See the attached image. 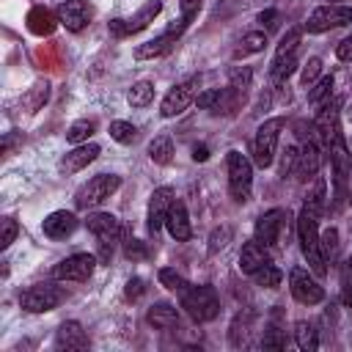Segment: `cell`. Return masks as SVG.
I'll use <instances>...</instances> for the list:
<instances>
[{
    "label": "cell",
    "mask_w": 352,
    "mask_h": 352,
    "mask_svg": "<svg viewBox=\"0 0 352 352\" xmlns=\"http://www.w3.org/2000/svg\"><path fill=\"white\" fill-rule=\"evenodd\" d=\"M148 157H151L154 165H168L173 160V140H170V135H157L148 143Z\"/></svg>",
    "instance_id": "d4e9b609"
},
{
    "label": "cell",
    "mask_w": 352,
    "mask_h": 352,
    "mask_svg": "<svg viewBox=\"0 0 352 352\" xmlns=\"http://www.w3.org/2000/svg\"><path fill=\"white\" fill-rule=\"evenodd\" d=\"M47 96H50V82H47V80H44V82H36V85H33V91H30V96L25 99L28 113H36V110L47 102Z\"/></svg>",
    "instance_id": "74e56055"
},
{
    "label": "cell",
    "mask_w": 352,
    "mask_h": 352,
    "mask_svg": "<svg viewBox=\"0 0 352 352\" xmlns=\"http://www.w3.org/2000/svg\"><path fill=\"white\" fill-rule=\"evenodd\" d=\"M85 226H88V231L96 239L99 261L107 264L110 256H113V250H116V245H118V239H121V223H118V217L110 214V212H94V214H88Z\"/></svg>",
    "instance_id": "7a4b0ae2"
},
{
    "label": "cell",
    "mask_w": 352,
    "mask_h": 352,
    "mask_svg": "<svg viewBox=\"0 0 352 352\" xmlns=\"http://www.w3.org/2000/svg\"><path fill=\"white\" fill-rule=\"evenodd\" d=\"M261 346H264V349H283V346H286V336H283V330H278V327L264 330V336H261Z\"/></svg>",
    "instance_id": "7bdbcfd3"
},
{
    "label": "cell",
    "mask_w": 352,
    "mask_h": 352,
    "mask_svg": "<svg viewBox=\"0 0 352 352\" xmlns=\"http://www.w3.org/2000/svg\"><path fill=\"white\" fill-rule=\"evenodd\" d=\"M121 187V179L116 173H99L94 179H88L77 192H74V206L77 209H94L102 201H107L116 190Z\"/></svg>",
    "instance_id": "277c9868"
},
{
    "label": "cell",
    "mask_w": 352,
    "mask_h": 352,
    "mask_svg": "<svg viewBox=\"0 0 352 352\" xmlns=\"http://www.w3.org/2000/svg\"><path fill=\"white\" fill-rule=\"evenodd\" d=\"M302 206H308V209H314L316 214H322V209H324V179H314V187H311V192L305 195V204Z\"/></svg>",
    "instance_id": "8d00e7d4"
},
{
    "label": "cell",
    "mask_w": 352,
    "mask_h": 352,
    "mask_svg": "<svg viewBox=\"0 0 352 352\" xmlns=\"http://www.w3.org/2000/svg\"><path fill=\"white\" fill-rule=\"evenodd\" d=\"M330 94H333V74L314 82V88L308 91V102L311 104H324V99H330Z\"/></svg>",
    "instance_id": "d590c367"
},
{
    "label": "cell",
    "mask_w": 352,
    "mask_h": 352,
    "mask_svg": "<svg viewBox=\"0 0 352 352\" xmlns=\"http://www.w3.org/2000/svg\"><path fill=\"white\" fill-rule=\"evenodd\" d=\"M270 261V253H267V245H261L258 239H250L242 245L239 250V270L245 275H253L258 267H264Z\"/></svg>",
    "instance_id": "7402d4cb"
},
{
    "label": "cell",
    "mask_w": 352,
    "mask_h": 352,
    "mask_svg": "<svg viewBox=\"0 0 352 352\" xmlns=\"http://www.w3.org/2000/svg\"><path fill=\"white\" fill-rule=\"evenodd\" d=\"M253 280H256V286H264V289H278L280 286V280H283V272L272 264V261H267L264 267H258L253 275H250Z\"/></svg>",
    "instance_id": "f1b7e54d"
},
{
    "label": "cell",
    "mask_w": 352,
    "mask_h": 352,
    "mask_svg": "<svg viewBox=\"0 0 352 352\" xmlns=\"http://www.w3.org/2000/svg\"><path fill=\"white\" fill-rule=\"evenodd\" d=\"M204 0H179V8H182V19L184 22H192V16L201 11Z\"/></svg>",
    "instance_id": "681fc988"
},
{
    "label": "cell",
    "mask_w": 352,
    "mask_h": 352,
    "mask_svg": "<svg viewBox=\"0 0 352 352\" xmlns=\"http://www.w3.org/2000/svg\"><path fill=\"white\" fill-rule=\"evenodd\" d=\"M157 278H160V283H162L165 289H170V292H176V294H184V292L192 286L184 275H179V272L170 270V267H162V270L157 272Z\"/></svg>",
    "instance_id": "4dcf8cb0"
},
{
    "label": "cell",
    "mask_w": 352,
    "mask_h": 352,
    "mask_svg": "<svg viewBox=\"0 0 352 352\" xmlns=\"http://www.w3.org/2000/svg\"><path fill=\"white\" fill-rule=\"evenodd\" d=\"M173 190L170 187H157L154 192H151V198H148V231L157 236L160 234V228L165 226V214H168V209H170V204H173Z\"/></svg>",
    "instance_id": "e0dca14e"
},
{
    "label": "cell",
    "mask_w": 352,
    "mask_h": 352,
    "mask_svg": "<svg viewBox=\"0 0 352 352\" xmlns=\"http://www.w3.org/2000/svg\"><path fill=\"white\" fill-rule=\"evenodd\" d=\"M322 143H316V138H308L305 140V146L300 148V154H297V165H294V176L300 179V182H311V179H316V173H319V165H322Z\"/></svg>",
    "instance_id": "5bb4252c"
},
{
    "label": "cell",
    "mask_w": 352,
    "mask_h": 352,
    "mask_svg": "<svg viewBox=\"0 0 352 352\" xmlns=\"http://www.w3.org/2000/svg\"><path fill=\"white\" fill-rule=\"evenodd\" d=\"M91 6L85 3V0H63L60 6H58V22L66 28V30H72V33H77V30H82L88 22H91Z\"/></svg>",
    "instance_id": "9a60e30c"
},
{
    "label": "cell",
    "mask_w": 352,
    "mask_h": 352,
    "mask_svg": "<svg viewBox=\"0 0 352 352\" xmlns=\"http://www.w3.org/2000/svg\"><path fill=\"white\" fill-rule=\"evenodd\" d=\"M319 72H322V60L319 58H308L305 66H302V74H300L302 85H314V80L319 77Z\"/></svg>",
    "instance_id": "bcb514c9"
},
{
    "label": "cell",
    "mask_w": 352,
    "mask_h": 352,
    "mask_svg": "<svg viewBox=\"0 0 352 352\" xmlns=\"http://www.w3.org/2000/svg\"><path fill=\"white\" fill-rule=\"evenodd\" d=\"M63 297H66V292L55 283H33L30 289H25L19 294V305L28 314H47V311L58 308L63 302Z\"/></svg>",
    "instance_id": "5b68a950"
},
{
    "label": "cell",
    "mask_w": 352,
    "mask_h": 352,
    "mask_svg": "<svg viewBox=\"0 0 352 352\" xmlns=\"http://www.w3.org/2000/svg\"><path fill=\"white\" fill-rule=\"evenodd\" d=\"M176 38H179V33L165 30L162 36H157V38H151V41L138 44V47H135V58H138V60H151V58H160V55H165V52H170V50H173Z\"/></svg>",
    "instance_id": "603a6c76"
},
{
    "label": "cell",
    "mask_w": 352,
    "mask_h": 352,
    "mask_svg": "<svg viewBox=\"0 0 352 352\" xmlns=\"http://www.w3.org/2000/svg\"><path fill=\"white\" fill-rule=\"evenodd\" d=\"M151 99H154V85H151L148 80H138V82H132V88L126 91V102H129L132 107H146V104H151Z\"/></svg>",
    "instance_id": "83f0119b"
},
{
    "label": "cell",
    "mask_w": 352,
    "mask_h": 352,
    "mask_svg": "<svg viewBox=\"0 0 352 352\" xmlns=\"http://www.w3.org/2000/svg\"><path fill=\"white\" fill-rule=\"evenodd\" d=\"M228 77H231V85H234L236 91H242V94H245V91L250 88V77H253V74H250V69H248V66H234Z\"/></svg>",
    "instance_id": "60d3db41"
},
{
    "label": "cell",
    "mask_w": 352,
    "mask_h": 352,
    "mask_svg": "<svg viewBox=\"0 0 352 352\" xmlns=\"http://www.w3.org/2000/svg\"><path fill=\"white\" fill-rule=\"evenodd\" d=\"M143 292H146V280H143V278H129V280H126V289H124L126 300H138Z\"/></svg>",
    "instance_id": "f907efd6"
},
{
    "label": "cell",
    "mask_w": 352,
    "mask_h": 352,
    "mask_svg": "<svg viewBox=\"0 0 352 352\" xmlns=\"http://www.w3.org/2000/svg\"><path fill=\"white\" fill-rule=\"evenodd\" d=\"M41 228H44V234H47L50 239H66L69 234H74V228H77V217H74V212L55 209V212H50V214L44 217Z\"/></svg>",
    "instance_id": "d6986e66"
},
{
    "label": "cell",
    "mask_w": 352,
    "mask_h": 352,
    "mask_svg": "<svg viewBox=\"0 0 352 352\" xmlns=\"http://www.w3.org/2000/svg\"><path fill=\"white\" fill-rule=\"evenodd\" d=\"M52 28H55V19H52V14L50 11H44V8H36L33 14H30V30L33 33H52Z\"/></svg>",
    "instance_id": "836d02e7"
},
{
    "label": "cell",
    "mask_w": 352,
    "mask_h": 352,
    "mask_svg": "<svg viewBox=\"0 0 352 352\" xmlns=\"http://www.w3.org/2000/svg\"><path fill=\"white\" fill-rule=\"evenodd\" d=\"M16 236V220L14 217H3V236H0V248L6 250Z\"/></svg>",
    "instance_id": "c3c4849f"
},
{
    "label": "cell",
    "mask_w": 352,
    "mask_h": 352,
    "mask_svg": "<svg viewBox=\"0 0 352 352\" xmlns=\"http://www.w3.org/2000/svg\"><path fill=\"white\" fill-rule=\"evenodd\" d=\"M283 129V118H267L258 129H256V140H253V162L258 168H270L278 151V138Z\"/></svg>",
    "instance_id": "52a82bcc"
},
{
    "label": "cell",
    "mask_w": 352,
    "mask_h": 352,
    "mask_svg": "<svg viewBox=\"0 0 352 352\" xmlns=\"http://www.w3.org/2000/svg\"><path fill=\"white\" fill-rule=\"evenodd\" d=\"M352 22V8L349 6H319L316 11H311V16L305 19V30L308 33H324L333 28H344Z\"/></svg>",
    "instance_id": "9c48e42d"
},
{
    "label": "cell",
    "mask_w": 352,
    "mask_h": 352,
    "mask_svg": "<svg viewBox=\"0 0 352 352\" xmlns=\"http://www.w3.org/2000/svg\"><path fill=\"white\" fill-rule=\"evenodd\" d=\"M55 346L58 349H88V336H85L82 324L74 319L63 322L55 333Z\"/></svg>",
    "instance_id": "44dd1931"
},
{
    "label": "cell",
    "mask_w": 352,
    "mask_h": 352,
    "mask_svg": "<svg viewBox=\"0 0 352 352\" xmlns=\"http://www.w3.org/2000/svg\"><path fill=\"white\" fill-rule=\"evenodd\" d=\"M91 135H94V121H88V118H80V121H74V124L66 129V140L74 143V146L88 143Z\"/></svg>",
    "instance_id": "1f68e13d"
},
{
    "label": "cell",
    "mask_w": 352,
    "mask_h": 352,
    "mask_svg": "<svg viewBox=\"0 0 352 352\" xmlns=\"http://www.w3.org/2000/svg\"><path fill=\"white\" fill-rule=\"evenodd\" d=\"M160 11H162V0H148V3H143V6L138 8L135 16H129V19H113V22H110V33L118 36V38L132 36V33L148 28V22H154Z\"/></svg>",
    "instance_id": "7c38bea8"
},
{
    "label": "cell",
    "mask_w": 352,
    "mask_h": 352,
    "mask_svg": "<svg viewBox=\"0 0 352 352\" xmlns=\"http://www.w3.org/2000/svg\"><path fill=\"white\" fill-rule=\"evenodd\" d=\"M336 55H338L341 60H352V36H346L344 41H338V47H336Z\"/></svg>",
    "instance_id": "f5cc1de1"
},
{
    "label": "cell",
    "mask_w": 352,
    "mask_h": 352,
    "mask_svg": "<svg viewBox=\"0 0 352 352\" xmlns=\"http://www.w3.org/2000/svg\"><path fill=\"white\" fill-rule=\"evenodd\" d=\"M192 160H195V162H206V160H209V148H206V146H195V148H192Z\"/></svg>",
    "instance_id": "db71d44e"
},
{
    "label": "cell",
    "mask_w": 352,
    "mask_h": 352,
    "mask_svg": "<svg viewBox=\"0 0 352 352\" xmlns=\"http://www.w3.org/2000/svg\"><path fill=\"white\" fill-rule=\"evenodd\" d=\"M300 38H302V28H292V30H289V33L280 38V44H278V50H275V58H283V55L297 52Z\"/></svg>",
    "instance_id": "e575fe53"
},
{
    "label": "cell",
    "mask_w": 352,
    "mask_h": 352,
    "mask_svg": "<svg viewBox=\"0 0 352 352\" xmlns=\"http://www.w3.org/2000/svg\"><path fill=\"white\" fill-rule=\"evenodd\" d=\"M228 239H231V228H226V226L214 228V231H212V236H209V253L223 250V248L228 245Z\"/></svg>",
    "instance_id": "ee69618b"
},
{
    "label": "cell",
    "mask_w": 352,
    "mask_h": 352,
    "mask_svg": "<svg viewBox=\"0 0 352 352\" xmlns=\"http://www.w3.org/2000/svg\"><path fill=\"white\" fill-rule=\"evenodd\" d=\"M327 151H330V165H333V176H336V198L341 204L346 195V176H349V148H346L344 132L333 135Z\"/></svg>",
    "instance_id": "8fae6325"
},
{
    "label": "cell",
    "mask_w": 352,
    "mask_h": 352,
    "mask_svg": "<svg viewBox=\"0 0 352 352\" xmlns=\"http://www.w3.org/2000/svg\"><path fill=\"white\" fill-rule=\"evenodd\" d=\"M294 69H297V52L283 55V58H272L270 77H272V82H275V85H283V82L292 77V72H294Z\"/></svg>",
    "instance_id": "4316f807"
},
{
    "label": "cell",
    "mask_w": 352,
    "mask_h": 352,
    "mask_svg": "<svg viewBox=\"0 0 352 352\" xmlns=\"http://www.w3.org/2000/svg\"><path fill=\"white\" fill-rule=\"evenodd\" d=\"M165 226H168V231H170V236H173L176 242H187V239L192 236L184 201L173 198V204H170V209H168V214H165Z\"/></svg>",
    "instance_id": "ac0fdd59"
},
{
    "label": "cell",
    "mask_w": 352,
    "mask_h": 352,
    "mask_svg": "<svg viewBox=\"0 0 352 352\" xmlns=\"http://www.w3.org/2000/svg\"><path fill=\"white\" fill-rule=\"evenodd\" d=\"M297 239H300V248H302V256H305L311 272L324 275L327 261H324L322 248H319V214L308 206H302L300 214H297Z\"/></svg>",
    "instance_id": "6da1fadb"
},
{
    "label": "cell",
    "mask_w": 352,
    "mask_h": 352,
    "mask_svg": "<svg viewBox=\"0 0 352 352\" xmlns=\"http://www.w3.org/2000/svg\"><path fill=\"white\" fill-rule=\"evenodd\" d=\"M195 99H198V77H190V80L173 85L165 94V99L160 104V113H162V118H173L179 113H184Z\"/></svg>",
    "instance_id": "30bf717a"
},
{
    "label": "cell",
    "mask_w": 352,
    "mask_h": 352,
    "mask_svg": "<svg viewBox=\"0 0 352 352\" xmlns=\"http://www.w3.org/2000/svg\"><path fill=\"white\" fill-rule=\"evenodd\" d=\"M96 270V256L91 253H74V256H66L63 261L55 264L52 275L58 280H88Z\"/></svg>",
    "instance_id": "4fadbf2b"
},
{
    "label": "cell",
    "mask_w": 352,
    "mask_h": 352,
    "mask_svg": "<svg viewBox=\"0 0 352 352\" xmlns=\"http://www.w3.org/2000/svg\"><path fill=\"white\" fill-rule=\"evenodd\" d=\"M294 341H297V346H300L302 352H316V346H319V333H316V327H314L311 322L300 319V322L294 324Z\"/></svg>",
    "instance_id": "484cf974"
},
{
    "label": "cell",
    "mask_w": 352,
    "mask_h": 352,
    "mask_svg": "<svg viewBox=\"0 0 352 352\" xmlns=\"http://www.w3.org/2000/svg\"><path fill=\"white\" fill-rule=\"evenodd\" d=\"M319 248H322L324 261H336L338 258V231L333 226L319 234Z\"/></svg>",
    "instance_id": "d6a6232c"
},
{
    "label": "cell",
    "mask_w": 352,
    "mask_h": 352,
    "mask_svg": "<svg viewBox=\"0 0 352 352\" xmlns=\"http://www.w3.org/2000/svg\"><path fill=\"white\" fill-rule=\"evenodd\" d=\"M283 226H286V212H283V209H270V212H264V214L256 220V239H258L261 245L272 248V245H278Z\"/></svg>",
    "instance_id": "2e32d148"
},
{
    "label": "cell",
    "mask_w": 352,
    "mask_h": 352,
    "mask_svg": "<svg viewBox=\"0 0 352 352\" xmlns=\"http://www.w3.org/2000/svg\"><path fill=\"white\" fill-rule=\"evenodd\" d=\"M182 297V308L192 322H212L220 314V297L212 286H190Z\"/></svg>",
    "instance_id": "3957f363"
},
{
    "label": "cell",
    "mask_w": 352,
    "mask_h": 352,
    "mask_svg": "<svg viewBox=\"0 0 352 352\" xmlns=\"http://www.w3.org/2000/svg\"><path fill=\"white\" fill-rule=\"evenodd\" d=\"M124 256L132 258V261H143V258L148 256V250H146V245H143L140 239H132V236H129V239L124 242Z\"/></svg>",
    "instance_id": "f6af8a7d"
},
{
    "label": "cell",
    "mask_w": 352,
    "mask_h": 352,
    "mask_svg": "<svg viewBox=\"0 0 352 352\" xmlns=\"http://www.w3.org/2000/svg\"><path fill=\"white\" fill-rule=\"evenodd\" d=\"M146 322L154 330H176L179 327V311L170 302H154L146 314Z\"/></svg>",
    "instance_id": "cb8c5ba5"
},
{
    "label": "cell",
    "mask_w": 352,
    "mask_h": 352,
    "mask_svg": "<svg viewBox=\"0 0 352 352\" xmlns=\"http://www.w3.org/2000/svg\"><path fill=\"white\" fill-rule=\"evenodd\" d=\"M248 324H250V314H239L236 319H234V324H231V344L234 346H239L242 341H245V336H248Z\"/></svg>",
    "instance_id": "b9f144b4"
},
{
    "label": "cell",
    "mask_w": 352,
    "mask_h": 352,
    "mask_svg": "<svg viewBox=\"0 0 352 352\" xmlns=\"http://www.w3.org/2000/svg\"><path fill=\"white\" fill-rule=\"evenodd\" d=\"M289 289H292V297L302 305H319L324 300V289L322 283L302 267H292L289 270Z\"/></svg>",
    "instance_id": "ba28073f"
},
{
    "label": "cell",
    "mask_w": 352,
    "mask_h": 352,
    "mask_svg": "<svg viewBox=\"0 0 352 352\" xmlns=\"http://www.w3.org/2000/svg\"><path fill=\"white\" fill-rule=\"evenodd\" d=\"M341 300L352 308V256L341 264Z\"/></svg>",
    "instance_id": "ab89813d"
},
{
    "label": "cell",
    "mask_w": 352,
    "mask_h": 352,
    "mask_svg": "<svg viewBox=\"0 0 352 352\" xmlns=\"http://www.w3.org/2000/svg\"><path fill=\"white\" fill-rule=\"evenodd\" d=\"M258 19H261V22H267V25H275V22H272V19H275V11H264Z\"/></svg>",
    "instance_id": "11a10c76"
},
{
    "label": "cell",
    "mask_w": 352,
    "mask_h": 352,
    "mask_svg": "<svg viewBox=\"0 0 352 352\" xmlns=\"http://www.w3.org/2000/svg\"><path fill=\"white\" fill-rule=\"evenodd\" d=\"M96 157H99V146H96V143H80V146H74L72 151L63 154V160H60L58 168H60L63 173H77V170H82L85 165H91Z\"/></svg>",
    "instance_id": "ffe728a7"
},
{
    "label": "cell",
    "mask_w": 352,
    "mask_h": 352,
    "mask_svg": "<svg viewBox=\"0 0 352 352\" xmlns=\"http://www.w3.org/2000/svg\"><path fill=\"white\" fill-rule=\"evenodd\" d=\"M297 154H300V148H294V146H286V151H283V157H280V176L286 179L289 173H294V165H297Z\"/></svg>",
    "instance_id": "7dc6e473"
},
{
    "label": "cell",
    "mask_w": 352,
    "mask_h": 352,
    "mask_svg": "<svg viewBox=\"0 0 352 352\" xmlns=\"http://www.w3.org/2000/svg\"><path fill=\"white\" fill-rule=\"evenodd\" d=\"M264 47H267V33H261V30H253V33L242 36V41H239V47H236L234 58H245V55L261 52Z\"/></svg>",
    "instance_id": "f546056e"
},
{
    "label": "cell",
    "mask_w": 352,
    "mask_h": 352,
    "mask_svg": "<svg viewBox=\"0 0 352 352\" xmlns=\"http://www.w3.org/2000/svg\"><path fill=\"white\" fill-rule=\"evenodd\" d=\"M253 187V165L242 151H228V192L234 201L245 204Z\"/></svg>",
    "instance_id": "8992f818"
},
{
    "label": "cell",
    "mask_w": 352,
    "mask_h": 352,
    "mask_svg": "<svg viewBox=\"0 0 352 352\" xmlns=\"http://www.w3.org/2000/svg\"><path fill=\"white\" fill-rule=\"evenodd\" d=\"M217 96H220V88H212V91H204V94H198V107H204V110H214V104H217Z\"/></svg>",
    "instance_id": "816d5d0a"
},
{
    "label": "cell",
    "mask_w": 352,
    "mask_h": 352,
    "mask_svg": "<svg viewBox=\"0 0 352 352\" xmlns=\"http://www.w3.org/2000/svg\"><path fill=\"white\" fill-rule=\"evenodd\" d=\"M110 138L116 143H132L138 138V129L129 124V121H113L110 124Z\"/></svg>",
    "instance_id": "f35d334b"
}]
</instances>
